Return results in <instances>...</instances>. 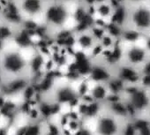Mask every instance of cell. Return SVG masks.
Wrapping results in <instances>:
<instances>
[{"instance_id":"1","label":"cell","mask_w":150,"mask_h":135,"mask_svg":"<svg viewBox=\"0 0 150 135\" xmlns=\"http://www.w3.org/2000/svg\"><path fill=\"white\" fill-rule=\"evenodd\" d=\"M21 48H6L5 42L0 49V76L3 85L23 77H32L30 71V59H28Z\"/></svg>"},{"instance_id":"2","label":"cell","mask_w":150,"mask_h":135,"mask_svg":"<svg viewBox=\"0 0 150 135\" xmlns=\"http://www.w3.org/2000/svg\"><path fill=\"white\" fill-rule=\"evenodd\" d=\"M68 4L69 2L65 0H49L48 1L42 16V27L46 29V32L50 36L51 31L54 35L60 30L69 28H67V23L71 19L73 20V12L71 11Z\"/></svg>"},{"instance_id":"3","label":"cell","mask_w":150,"mask_h":135,"mask_svg":"<svg viewBox=\"0 0 150 135\" xmlns=\"http://www.w3.org/2000/svg\"><path fill=\"white\" fill-rule=\"evenodd\" d=\"M127 18L125 28L135 30L145 38L150 34V1L126 3Z\"/></svg>"},{"instance_id":"4","label":"cell","mask_w":150,"mask_h":135,"mask_svg":"<svg viewBox=\"0 0 150 135\" xmlns=\"http://www.w3.org/2000/svg\"><path fill=\"white\" fill-rule=\"evenodd\" d=\"M48 1L49 0H13V4L22 24L35 22L40 25L37 20H42Z\"/></svg>"},{"instance_id":"5","label":"cell","mask_w":150,"mask_h":135,"mask_svg":"<svg viewBox=\"0 0 150 135\" xmlns=\"http://www.w3.org/2000/svg\"><path fill=\"white\" fill-rule=\"evenodd\" d=\"M124 96L138 116L150 114V91L140 85H127Z\"/></svg>"},{"instance_id":"6","label":"cell","mask_w":150,"mask_h":135,"mask_svg":"<svg viewBox=\"0 0 150 135\" xmlns=\"http://www.w3.org/2000/svg\"><path fill=\"white\" fill-rule=\"evenodd\" d=\"M124 120L103 110L96 119L94 135H121Z\"/></svg>"},{"instance_id":"7","label":"cell","mask_w":150,"mask_h":135,"mask_svg":"<svg viewBox=\"0 0 150 135\" xmlns=\"http://www.w3.org/2000/svg\"><path fill=\"white\" fill-rule=\"evenodd\" d=\"M49 95H51V97L49 98L50 100L55 102L62 107L69 106L71 109H76L81 102V98L76 91V88H72L70 84L55 86Z\"/></svg>"},{"instance_id":"8","label":"cell","mask_w":150,"mask_h":135,"mask_svg":"<svg viewBox=\"0 0 150 135\" xmlns=\"http://www.w3.org/2000/svg\"><path fill=\"white\" fill-rule=\"evenodd\" d=\"M149 59L150 53L144 44L140 45L136 43L124 47L122 60V63L124 64L140 69Z\"/></svg>"},{"instance_id":"9","label":"cell","mask_w":150,"mask_h":135,"mask_svg":"<svg viewBox=\"0 0 150 135\" xmlns=\"http://www.w3.org/2000/svg\"><path fill=\"white\" fill-rule=\"evenodd\" d=\"M113 74L126 85H139L142 73L139 68L121 63L113 70Z\"/></svg>"},{"instance_id":"10","label":"cell","mask_w":150,"mask_h":135,"mask_svg":"<svg viewBox=\"0 0 150 135\" xmlns=\"http://www.w3.org/2000/svg\"><path fill=\"white\" fill-rule=\"evenodd\" d=\"M113 76V70L102 61H93L88 80L92 83H107Z\"/></svg>"},{"instance_id":"11","label":"cell","mask_w":150,"mask_h":135,"mask_svg":"<svg viewBox=\"0 0 150 135\" xmlns=\"http://www.w3.org/2000/svg\"><path fill=\"white\" fill-rule=\"evenodd\" d=\"M115 8L110 2V0H103L93 6V16L96 20L108 23L111 20Z\"/></svg>"},{"instance_id":"12","label":"cell","mask_w":150,"mask_h":135,"mask_svg":"<svg viewBox=\"0 0 150 135\" xmlns=\"http://www.w3.org/2000/svg\"><path fill=\"white\" fill-rule=\"evenodd\" d=\"M97 44V42L91 35L89 31L75 33V48L85 53H89Z\"/></svg>"},{"instance_id":"13","label":"cell","mask_w":150,"mask_h":135,"mask_svg":"<svg viewBox=\"0 0 150 135\" xmlns=\"http://www.w3.org/2000/svg\"><path fill=\"white\" fill-rule=\"evenodd\" d=\"M89 95L94 102L104 106L106 100L110 95V91L106 83H92Z\"/></svg>"},{"instance_id":"14","label":"cell","mask_w":150,"mask_h":135,"mask_svg":"<svg viewBox=\"0 0 150 135\" xmlns=\"http://www.w3.org/2000/svg\"><path fill=\"white\" fill-rule=\"evenodd\" d=\"M106 85H107V88H108V89H109L110 94L120 95H124L125 88L127 86L125 83H124L119 78H117L114 74L108 81Z\"/></svg>"},{"instance_id":"15","label":"cell","mask_w":150,"mask_h":135,"mask_svg":"<svg viewBox=\"0 0 150 135\" xmlns=\"http://www.w3.org/2000/svg\"><path fill=\"white\" fill-rule=\"evenodd\" d=\"M121 135H138L137 129L132 122V120H125L124 121Z\"/></svg>"},{"instance_id":"16","label":"cell","mask_w":150,"mask_h":135,"mask_svg":"<svg viewBox=\"0 0 150 135\" xmlns=\"http://www.w3.org/2000/svg\"><path fill=\"white\" fill-rule=\"evenodd\" d=\"M10 125H0V135H10Z\"/></svg>"},{"instance_id":"17","label":"cell","mask_w":150,"mask_h":135,"mask_svg":"<svg viewBox=\"0 0 150 135\" xmlns=\"http://www.w3.org/2000/svg\"><path fill=\"white\" fill-rule=\"evenodd\" d=\"M146 37H150V34H149V35H148V36H146Z\"/></svg>"},{"instance_id":"18","label":"cell","mask_w":150,"mask_h":135,"mask_svg":"<svg viewBox=\"0 0 150 135\" xmlns=\"http://www.w3.org/2000/svg\"><path fill=\"white\" fill-rule=\"evenodd\" d=\"M149 118H150V114H149Z\"/></svg>"}]
</instances>
